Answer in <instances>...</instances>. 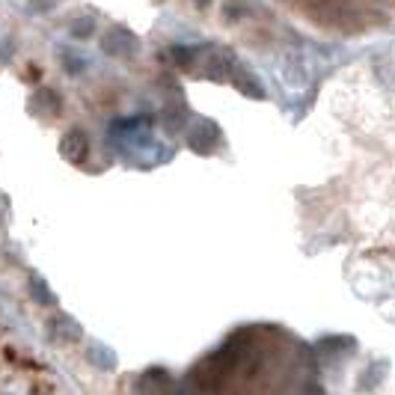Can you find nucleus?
Here are the masks:
<instances>
[{
    "mask_svg": "<svg viewBox=\"0 0 395 395\" xmlns=\"http://www.w3.org/2000/svg\"><path fill=\"white\" fill-rule=\"evenodd\" d=\"M384 377H387V363H372L369 369L363 372L360 387H363V389H375L377 384H384Z\"/></svg>",
    "mask_w": 395,
    "mask_h": 395,
    "instance_id": "nucleus-1",
    "label": "nucleus"
}]
</instances>
